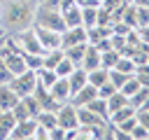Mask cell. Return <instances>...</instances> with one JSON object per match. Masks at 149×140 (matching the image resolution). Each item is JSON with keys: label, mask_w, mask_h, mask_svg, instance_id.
Segmentation results:
<instances>
[{"label": "cell", "mask_w": 149, "mask_h": 140, "mask_svg": "<svg viewBox=\"0 0 149 140\" xmlns=\"http://www.w3.org/2000/svg\"><path fill=\"white\" fill-rule=\"evenodd\" d=\"M35 9H37V0H9L0 12V23L7 30V35L33 26Z\"/></svg>", "instance_id": "cell-1"}, {"label": "cell", "mask_w": 149, "mask_h": 140, "mask_svg": "<svg viewBox=\"0 0 149 140\" xmlns=\"http://www.w3.org/2000/svg\"><path fill=\"white\" fill-rule=\"evenodd\" d=\"M33 26H40V28H49V30H58L63 33L65 30V21H63V14L58 9H51V7H42L37 5L35 9V16H33Z\"/></svg>", "instance_id": "cell-2"}, {"label": "cell", "mask_w": 149, "mask_h": 140, "mask_svg": "<svg viewBox=\"0 0 149 140\" xmlns=\"http://www.w3.org/2000/svg\"><path fill=\"white\" fill-rule=\"evenodd\" d=\"M12 37H14V42L19 44V49L23 54H44V49H42L37 35H35V28L33 26H28V28H23L19 33H12Z\"/></svg>", "instance_id": "cell-3"}, {"label": "cell", "mask_w": 149, "mask_h": 140, "mask_svg": "<svg viewBox=\"0 0 149 140\" xmlns=\"http://www.w3.org/2000/svg\"><path fill=\"white\" fill-rule=\"evenodd\" d=\"M9 86L19 93V98H23V96H30L35 89H37V72L35 70H23V72H19V75H14L12 77V82H9Z\"/></svg>", "instance_id": "cell-4"}, {"label": "cell", "mask_w": 149, "mask_h": 140, "mask_svg": "<svg viewBox=\"0 0 149 140\" xmlns=\"http://www.w3.org/2000/svg\"><path fill=\"white\" fill-rule=\"evenodd\" d=\"M56 124L61 126V128H65V131H70V128H77L79 126V114H77V107L68 100V103H63L61 107H58V112H56Z\"/></svg>", "instance_id": "cell-5"}, {"label": "cell", "mask_w": 149, "mask_h": 140, "mask_svg": "<svg viewBox=\"0 0 149 140\" xmlns=\"http://www.w3.org/2000/svg\"><path fill=\"white\" fill-rule=\"evenodd\" d=\"M88 42V30L84 26H72V28H65L61 33V47L68 49V47H74V44H86Z\"/></svg>", "instance_id": "cell-6"}, {"label": "cell", "mask_w": 149, "mask_h": 140, "mask_svg": "<svg viewBox=\"0 0 149 140\" xmlns=\"http://www.w3.org/2000/svg\"><path fill=\"white\" fill-rule=\"evenodd\" d=\"M33 28H35V35H37V40H40L44 51L61 47V33L58 30H49V28H40V26H33Z\"/></svg>", "instance_id": "cell-7"}, {"label": "cell", "mask_w": 149, "mask_h": 140, "mask_svg": "<svg viewBox=\"0 0 149 140\" xmlns=\"http://www.w3.org/2000/svg\"><path fill=\"white\" fill-rule=\"evenodd\" d=\"M35 131H37V121L35 119H21L14 124L9 138H19V140H30L35 138Z\"/></svg>", "instance_id": "cell-8"}, {"label": "cell", "mask_w": 149, "mask_h": 140, "mask_svg": "<svg viewBox=\"0 0 149 140\" xmlns=\"http://www.w3.org/2000/svg\"><path fill=\"white\" fill-rule=\"evenodd\" d=\"M49 91H51V96H54L58 103H68V100L72 98V89H70L68 77H56L54 84L49 86Z\"/></svg>", "instance_id": "cell-9"}, {"label": "cell", "mask_w": 149, "mask_h": 140, "mask_svg": "<svg viewBox=\"0 0 149 140\" xmlns=\"http://www.w3.org/2000/svg\"><path fill=\"white\" fill-rule=\"evenodd\" d=\"M95 96H98V89H95L93 84H86V86H81L79 91H74V93H72L70 103H72L74 107H81V105H86L88 100H93Z\"/></svg>", "instance_id": "cell-10"}, {"label": "cell", "mask_w": 149, "mask_h": 140, "mask_svg": "<svg viewBox=\"0 0 149 140\" xmlns=\"http://www.w3.org/2000/svg\"><path fill=\"white\" fill-rule=\"evenodd\" d=\"M81 68H84L86 72H88V70H93V68H100V49H98L95 44H86Z\"/></svg>", "instance_id": "cell-11"}, {"label": "cell", "mask_w": 149, "mask_h": 140, "mask_svg": "<svg viewBox=\"0 0 149 140\" xmlns=\"http://www.w3.org/2000/svg\"><path fill=\"white\" fill-rule=\"evenodd\" d=\"M19 103V93L9 84H0V110H12Z\"/></svg>", "instance_id": "cell-12"}, {"label": "cell", "mask_w": 149, "mask_h": 140, "mask_svg": "<svg viewBox=\"0 0 149 140\" xmlns=\"http://www.w3.org/2000/svg\"><path fill=\"white\" fill-rule=\"evenodd\" d=\"M68 82H70V89H72V93H74V91H79L81 86L88 84V72H86L81 65H77V68L68 75Z\"/></svg>", "instance_id": "cell-13"}, {"label": "cell", "mask_w": 149, "mask_h": 140, "mask_svg": "<svg viewBox=\"0 0 149 140\" xmlns=\"http://www.w3.org/2000/svg\"><path fill=\"white\" fill-rule=\"evenodd\" d=\"M77 114H79V126H102L107 119L98 117L95 112H91L88 107H77Z\"/></svg>", "instance_id": "cell-14"}, {"label": "cell", "mask_w": 149, "mask_h": 140, "mask_svg": "<svg viewBox=\"0 0 149 140\" xmlns=\"http://www.w3.org/2000/svg\"><path fill=\"white\" fill-rule=\"evenodd\" d=\"M98 9H100V5H81V26L84 28L98 26Z\"/></svg>", "instance_id": "cell-15"}, {"label": "cell", "mask_w": 149, "mask_h": 140, "mask_svg": "<svg viewBox=\"0 0 149 140\" xmlns=\"http://www.w3.org/2000/svg\"><path fill=\"white\" fill-rule=\"evenodd\" d=\"M14 124H16V117L12 114V110H0V138H9Z\"/></svg>", "instance_id": "cell-16"}, {"label": "cell", "mask_w": 149, "mask_h": 140, "mask_svg": "<svg viewBox=\"0 0 149 140\" xmlns=\"http://www.w3.org/2000/svg\"><path fill=\"white\" fill-rule=\"evenodd\" d=\"M81 107H88L91 112H95L98 117H102V119H107V121H109V110H107V100H105V98L95 96L93 100H88V103H86V105H81Z\"/></svg>", "instance_id": "cell-17"}, {"label": "cell", "mask_w": 149, "mask_h": 140, "mask_svg": "<svg viewBox=\"0 0 149 140\" xmlns=\"http://www.w3.org/2000/svg\"><path fill=\"white\" fill-rule=\"evenodd\" d=\"M105 100H107V110H109V114H112V112H116L119 107H123V105H128V103H130V98H128L123 91H119V89H116L109 98H105Z\"/></svg>", "instance_id": "cell-18"}, {"label": "cell", "mask_w": 149, "mask_h": 140, "mask_svg": "<svg viewBox=\"0 0 149 140\" xmlns=\"http://www.w3.org/2000/svg\"><path fill=\"white\" fill-rule=\"evenodd\" d=\"M107 79H109V70H107V68H102V65H100V68L88 70V84H93L95 89H98L100 84H105Z\"/></svg>", "instance_id": "cell-19"}, {"label": "cell", "mask_w": 149, "mask_h": 140, "mask_svg": "<svg viewBox=\"0 0 149 140\" xmlns=\"http://www.w3.org/2000/svg\"><path fill=\"white\" fill-rule=\"evenodd\" d=\"M88 44V42H86ZM86 44H74V47H68L65 49V56L74 63V65H81V61H84V51H86Z\"/></svg>", "instance_id": "cell-20"}, {"label": "cell", "mask_w": 149, "mask_h": 140, "mask_svg": "<svg viewBox=\"0 0 149 140\" xmlns=\"http://www.w3.org/2000/svg\"><path fill=\"white\" fill-rule=\"evenodd\" d=\"M114 70H119V72H126V75H133V72H135V61H133L130 56L121 54V56L116 58V63H114Z\"/></svg>", "instance_id": "cell-21"}, {"label": "cell", "mask_w": 149, "mask_h": 140, "mask_svg": "<svg viewBox=\"0 0 149 140\" xmlns=\"http://www.w3.org/2000/svg\"><path fill=\"white\" fill-rule=\"evenodd\" d=\"M74 68H77V65H74V63H72L68 56H63V58H61V63L54 68V72H56V77H68V75H70Z\"/></svg>", "instance_id": "cell-22"}, {"label": "cell", "mask_w": 149, "mask_h": 140, "mask_svg": "<svg viewBox=\"0 0 149 140\" xmlns=\"http://www.w3.org/2000/svg\"><path fill=\"white\" fill-rule=\"evenodd\" d=\"M140 86H142V84H140V79H137L135 75H130V77H128V79L123 82V86H121L119 91H123V93H126V96L130 98L133 93H137V91H140Z\"/></svg>", "instance_id": "cell-23"}, {"label": "cell", "mask_w": 149, "mask_h": 140, "mask_svg": "<svg viewBox=\"0 0 149 140\" xmlns=\"http://www.w3.org/2000/svg\"><path fill=\"white\" fill-rule=\"evenodd\" d=\"M147 98H149V86H140V91L130 96V105H133L135 110H140V107L147 103Z\"/></svg>", "instance_id": "cell-24"}, {"label": "cell", "mask_w": 149, "mask_h": 140, "mask_svg": "<svg viewBox=\"0 0 149 140\" xmlns=\"http://www.w3.org/2000/svg\"><path fill=\"white\" fill-rule=\"evenodd\" d=\"M12 114L16 117V121H21V119H35V117H30V112H28V107H26V103L19 98V103L12 107Z\"/></svg>", "instance_id": "cell-25"}, {"label": "cell", "mask_w": 149, "mask_h": 140, "mask_svg": "<svg viewBox=\"0 0 149 140\" xmlns=\"http://www.w3.org/2000/svg\"><path fill=\"white\" fill-rule=\"evenodd\" d=\"M23 56H26V65L30 70H40L42 68V56L44 54H23Z\"/></svg>", "instance_id": "cell-26"}, {"label": "cell", "mask_w": 149, "mask_h": 140, "mask_svg": "<svg viewBox=\"0 0 149 140\" xmlns=\"http://www.w3.org/2000/svg\"><path fill=\"white\" fill-rule=\"evenodd\" d=\"M128 77H130V75H126V72H119V70H114V68L109 70V82H112L116 89H121V86H123V82H126Z\"/></svg>", "instance_id": "cell-27"}, {"label": "cell", "mask_w": 149, "mask_h": 140, "mask_svg": "<svg viewBox=\"0 0 149 140\" xmlns=\"http://www.w3.org/2000/svg\"><path fill=\"white\" fill-rule=\"evenodd\" d=\"M142 138H149V128H144L142 124H135L130 128V140H142Z\"/></svg>", "instance_id": "cell-28"}, {"label": "cell", "mask_w": 149, "mask_h": 140, "mask_svg": "<svg viewBox=\"0 0 149 140\" xmlns=\"http://www.w3.org/2000/svg\"><path fill=\"white\" fill-rule=\"evenodd\" d=\"M114 91H116V86H114L109 79H107L105 84H100V86H98V96H100V98H109Z\"/></svg>", "instance_id": "cell-29"}, {"label": "cell", "mask_w": 149, "mask_h": 140, "mask_svg": "<svg viewBox=\"0 0 149 140\" xmlns=\"http://www.w3.org/2000/svg\"><path fill=\"white\" fill-rule=\"evenodd\" d=\"M135 117H137V124H142L144 128H149V110H147V107L137 110V112H135Z\"/></svg>", "instance_id": "cell-30"}, {"label": "cell", "mask_w": 149, "mask_h": 140, "mask_svg": "<svg viewBox=\"0 0 149 140\" xmlns=\"http://www.w3.org/2000/svg\"><path fill=\"white\" fill-rule=\"evenodd\" d=\"M61 2H63V0H37V5H42V7H51V9H58Z\"/></svg>", "instance_id": "cell-31"}, {"label": "cell", "mask_w": 149, "mask_h": 140, "mask_svg": "<svg viewBox=\"0 0 149 140\" xmlns=\"http://www.w3.org/2000/svg\"><path fill=\"white\" fill-rule=\"evenodd\" d=\"M133 5H137V7H149V0H133Z\"/></svg>", "instance_id": "cell-32"}, {"label": "cell", "mask_w": 149, "mask_h": 140, "mask_svg": "<svg viewBox=\"0 0 149 140\" xmlns=\"http://www.w3.org/2000/svg\"><path fill=\"white\" fill-rule=\"evenodd\" d=\"M5 37H7V30H5V28H2V23H0V44L5 42Z\"/></svg>", "instance_id": "cell-33"}]
</instances>
